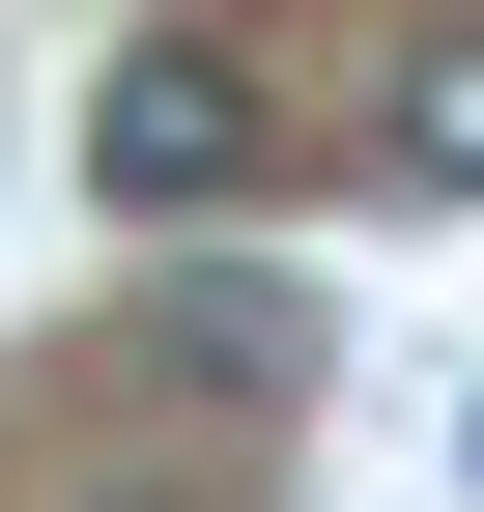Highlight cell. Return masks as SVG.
<instances>
[{
	"instance_id": "cell-1",
	"label": "cell",
	"mask_w": 484,
	"mask_h": 512,
	"mask_svg": "<svg viewBox=\"0 0 484 512\" xmlns=\"http://www.w3.org/2000/svg\"><path fill=\"white\" fill-rule=\"evenodd\" d=\"M257 171H285V86L257 57L228 29H114V86H86V200L114 228H228Z\"/></svg>"
},
{
	"instance_id": "cell-3",
	"label": "cell",
	"mask_w": 484,
	"mask_h": 512,
	"mask_svg": "<svg viewBox=\"0 0 484 512\" xmlns=\"http://www.w3.org/2000/svg\"><path fill=\"white\" fill-rule=\"evenodd\" d=\"M371 143H399V200H484V0H456V29H399Z\"/></svg>"
},
{
	"instance_id": "cell-4",
	"label": "cell",
	"mask_w": 484,
	"mask_h": 512,
	"mask_svg": "<svg viewBox=\"0 0 484 512\" xmlns=\"http://www.w3.org/2000/svg\"><path fill=\"white\" fill-rule=\"evenodd\" d=\"M456 456H484V427H456Z\"/></svg>"
},
{
	"instance_id": "cell-2",
	"label": "cell",
	"mask_w": 484,
	"mask_h": 512,
	"mask_svg": "<svg viewBox=\"0 0 484 512\" xmlns=\"http://www.w3.org/2000/svg\"><path fill=\"white\" fill-rule=\"evenodd\" d=\"M143 370H171V399H285L314 313H285V285H143Z\"/></svg>"
}]
</instances>
